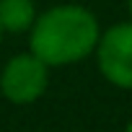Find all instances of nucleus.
I'll return each mask as SVG.
<instances>
[{"label": "nucleus", "mask_w": 132, "mask_h": 132, "mask_svg": "<svg viewBox=\"0 0 132 132\" xmlns=\"http://www.w3.org/2000/svg\"><path fill=\"white\" fill-rule=\"evenodd\" d=\"M101 36L96 13L80 3H60L42 11L29 31V52L47 68H68L93 57Z\"/></svg>", "instance_id": "obj_1"}, {"label": "nucleus", "mask_w": 132, "mask_h": 132, "mask_svg": "<svg viewBox=\"0 0 132 132\" xmlns=\"http://www.w3.org/2000/svg\"><path fill=\"white\" fill-rule=\"evenodd\" d=\"M49 88V68L31 52H18L0 68V96L13 106L36 104Z\"/></svg>", "instance_id": "obj_2"}, {"label": "nucleus", "mask_w": 132, "mask_h": 132, "mask_svg": "<svg viewBox=\"0 0 132 132\" xmlns=\"http://www.w3.org/2000/svg\"><path fill=\"white\" fill-rule=\"evenodd\" d=\"M93 57L101 78L109 86L132 91V21H117L101 29Z\"/></svg>", "instance_id": "obj_3"}, {"label": "nucleus", "mask_w": 132, "mask_h": 132, "mask_svg": "<svg viewBox=\"0 0 132 132\" xmlns=\"http://www.w3.org/2000/svg\"><path fill=\"white\" fill-rule=\"evenodd\" d=\"M39 11L34 0H0V29L3 34H29Z\"/></svg>", "instance_id": "obj_4"}, {"label": "nucleus", "mask_w": 132, "mask_h": 132, "mask_svg": "<svg viewBox=\"0 0 132 132\" xmlns=\"http://www.w3.org/2000/svg\"><path fill=\"white\" fill-rule=\"evenodd\" d=\"M127 11H129V21H132V0H127Z\"/></svg>", "instance_id": "obj_5"}, {"label": "nucleus", "mask_w": 132, "mask_h": 132, "mask_svg": "<svg viewBox=\"0 0 132 132\" xmlns=\"http://www.w3.org/2000/svg\"><path fill=\"white\" fill-rule=\"evenodd\" d=\"M124 132H132V119L127 122V127H124Z\"/></svg>", "instance_id": "obj_6"}, {"label": "nucleus", "mask_w": 132, "mask_h": 132, "mask_svg": "<svg viewBox=\"0 0 132 132\" xmlns=\"http://www.w3.org/2000/svg\"><path fill=\"white\" fill-rule=\"evenodd\" d=\"M3 36H5V34H3V29H0V42H3Z\"/></svg>", "instance_id": "obj_7"}]
</instances>
